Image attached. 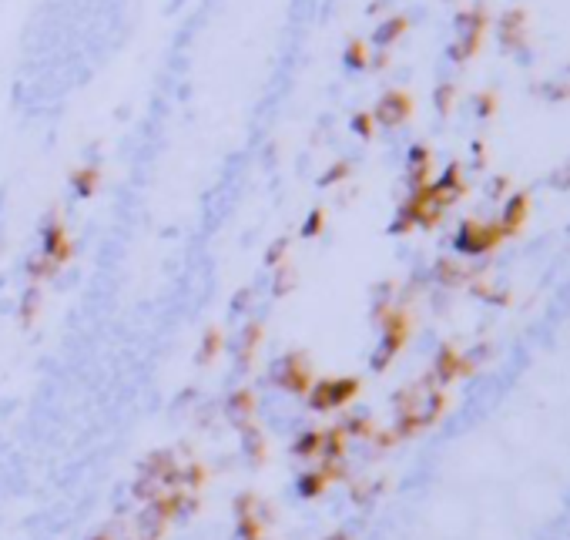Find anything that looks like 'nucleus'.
<instances>
[{
    "label": "nucleus",
    "instance_id": "b1692460",
    "mask_svg": "<svg viewBox=\"0 0 570 540\" xmlns=\"http://www.w3.org/2000/svg\"><path fill=\"white\" fill-rule=\"evenodd\" d=\"M433 279H436L440 285H450V289H453V285H463V282H467L469 272L460 269L453 258H440V262H436V269H433Z\"/></svg>",
    "mask_w": 570,
    "mask_h": 540
},
{
    "label": "nucleus",
    "instance_id": "ea45409f",
    "mask_svg": "<svg viewBox=\"0 0 570 540\" xmlns=\"http://www.w3.org/2000/svg\"><path fill=\"white\" fill-rule=\"evenodd\" d=\"M88 540H114V530H111V527H104V530H98V534H91Z\"/></svg>",
    "mask_w": 570,
    "mask_h": 540
},
{
    "label": "nucleus",
    "instance_id": "6ab92c4d",
    "mask_svg": "<svg viewBox=\"0 0 570 540\" xmlns=\"http://www.w3.org/2000/svg\"><path fill=\"white\" fill-rule=\"evenodd\" d=\"M222 349H225V333L218 326H208L202 333V343H198V366H212Z\"/></svg>",
    "mask_w": 570,
    "mask_h": 540
},
{
    "label": "nucleus",
    "instance_id": "c756f323",
    "mask_svg": "<svg viewBox=\"0 0 570 540\" xmlns=\"http://www.w3.org/2000/svg\"><path fill=\"white\" fill-rule=\"evenodd\" d=\"M258 493L255 490H241V493H235V500H232V514L235 517H249V514H255V507H258Z\"/></svg>",
    "mask_w": 570,
    "mask_h": 540
},
{
    "label": "nucleus",
    "instance_id": "9d476101",
    "mask_svg": "<svg viewBox=\"0 0 570 540\" xmlns=\"http://www.w3.org/2000/svg\"><path fill=\"white\" fill-rule=\"evenodd\" d=\"M430 376H433V383L440 386V389H443V386H450L453 379H460V376H463V352H460L453 343L440 346L436 360H433Z\"/></svg>",
    "mask_w": 570,
    "mask_h": 540
},
{
    "label": "nucleus",
    "instance_id": "f257e3e1",
    "mask_svg": "<svg viewBox=\"0 0 570 540\" xmlns=\"http://www.w3.org/2000/svg\"><path fill=\"white\" fill-rule=\"evenodd\" d=\"M409 312H406L403 306H393L386 316L380 319V346L372 349V360H369V366H372V373H386L389 366H393V360L399 356L406 349V343H409Z\"/></svg>",
    "mask_w": 570,
    "mask_h": 540
},
{
    "label": "nucleus",
    "instance_id": "a878e982",
    "mask_svg": "<svg viewBox=\"0 0 570 540\" xmlns=\"http://www.w3.org/2000/svg\"><path fill=\"white\" fill-rule=\"evenodd\" d=\"M342 433L349 440H369L372 433H376V426H372V416L369 413H355V416H346L342 420Z\"/></svg>",
    "mask_w": 570,
    "mask_h": 540
},
{
    "label": "nucleus",
    "instance_id": "6e6552de",
    "mask_svg": "<svg viewBox=\"0 0 570 540\" xmlns=\"http://www.w3.org/2000/svg\"><path fill=\"white\" fill-rule=\"evenodd\" d=\"M168 524L171 520L158 510V503H144L135 517V530L127 534V540H165Z\"/></svg>",
    "mask_w": 570,
    "mask_h": 540
},
{
    "label": "nucleus",
    "instance_id": "0eeeda50",
    "mask_svg": "<svg viewBox=\"0 0 570 540\" xmlns=\"http://www.w3.org/2000/svg\"><path fill=\"white\" fill-rule=\"evenodd\" d=\"M255 406H258L255 393L249 389V386H239V389H232V393L225 396V403H222V416H225L228 426L241 430L245 423H252L255 420Z\"/></svg>",
    "mask_w": 570,
    "mask_h": 540
},
{
    "label": "nucleus",
    "instance_id": "5701e85b",
    "mask_svg": "<svg viewBox=\"0 0 570 540\" xmlns=\"http://www.w3.org/2000/svg\"><path fill=\"white\" fill-rule=\"evenodd\" d=\"M165 493V483L161 480H154V476H135V483H131V497L138 503H152V500H158Z\"/></svg>",
    "mask_w": 570,
    "mask_h": 540
},
{
    "label": "nucleus",
    "instance_id": "c85d7f7f",
    "mask_svg": "<svg viewBox=\"0 0 570 540\" xmlns=\"http://www.w3.org/2000/svg\"><path fill=\"white\" fill-rule=\"evenodd\" d=\"M382 487H386L382 480H372V483H353V487H349V497H353L355 507H366L376 493H382Z\"/></svg>",
    "mask_w": 570,
    "mask_h": 540
},
{
    "label": "nucleus",
    "instance_id": "4c0bfd02",
    "mask_svg": "<svg viewBox=\"0 0 570 540\" xmlns=\"http://www.w3.org/2000/svg\"><path fill=\"white\" fill-rule=\"evenodd\" d=\"M249 302H252V289H239V292H235V299H232V309H235V312H241V309H249Z\"/></svg>",
    "mask_w": 570,
    "mask_h": 540
},
{
    "label": "nucleus",
    "instance_id": "f704fd0d",
    "mask_svg": "<svg viewBox=\"0 0 570 540\" xmlns=\"http://www.w3.org/2000/svg\"><path fill=\"white\" fill-rule=\"evenodd\" d=\"M255 517H258V524L262 527H272L275 524V517H279V510H275V503H268V500H258V507H255Z\"/></svg>",
    "mask_w": 570,
    "mask_h": 540
},
{
    "label": "nucleus",
    "instance_id": "412c9836",
    "mask_svg": "<svg viewBox=\"0 0 570 540\" xmlns=\"http://www.w3.org/2000/svg\"><path fill=\"white\" fill-rule=\"evenodd\" d=\"M295 289H299V272H295V265L282 262L279 272H275V279H272V296L285 299V296H292Z\"/></svg>",
    "mask_w": 570,
    "mask_h": 540
},
{
    "label": "nucleus",
    "instance_id": "393cba45",
    "mask_svg": "<svg viewBox=\"0 0 570 540\" xmlns=\"http://www.w3.org/2000/svg\"><path fill=\"white\" fill-rule=\"evenodd\" d=\"M57 272H61V265L51 262V258H44V255L27 262V279H30L34 285H44V282H51V279H57Z\"/></svg>",
    "mask_w": 570,
    "mask_h": 540
},
{
    "label": "nucleus",
    "instance_id": "f03ea898",
    "mask_svg": "<svg viewBox=\"0 0 570 540\" xmlns=\"http://www.w3.org/2000/svg\"><path fill=\"white\" fill-rule=\"evenodd\" d=\"M359 389H363V383L355 376H322L309 386V393L302 399L312 413H336L342 406H349L359 396Z\"/></svg>",
    "mask_w": 570,
    "mask_h": 540
},
{
    "label": "nucleus",
    "instance_id": "bb28decb",
    "mask_svg": "<svg viewBox=\"0 0 570 540\" xmlns=\"http://www.w3.org/2000/svg\"><path fill=\"white\" fill-rule=\"evenodd\" d=\"M406 27H409L406 17H389V21H382V24L376 27V44H380V47H389L393 40H399L406 34Z\"/></svg>",
    "mask_w": 570,
    "mask_h": 540
},
{
    "label": "nucleus",
    "instance_id": "2f4dec72",
    "mask_svg": "<svg viewBox=\"0 0 570 540\" xmlns=\"http://www.w3.org/2000/svg\"><path fill=\"white\" fill-rule=\"evenodd\" d=\"M289 239L282 235V239H275V242L268 245V252H266V265H272V269H279L282 262H285V255H289Z\"/></svg>",
    "mask_w": 570,
    "mask_h": 540
},
{
    "label": "nucleus",
    "instance_id": "e433bc0d",
    "mask_svg": "<svg viewBox=\"0 0 570 540\" xmlns=\"http://www.w3.org/2000/svg\"><path fill=\"white\" fill-rule=\"evenodd\" d=\"M450 104H453V88H440L436 91V108H440V115L450 111Z\"/></svg>",
    "mask_w": 570,
    "mask_h": 540
},
{
    "label": "nucleus",
    "instance_id": "dca6fc26",
    "mask_svg": "<svg viewBox=\"0 0 570 540\" xmlns=\"http://www.w3.org/2000/svg\"><path fill=\"white\" fill-rule=\"evenodd\" d=\"M349 450V437L342 433V426H329L322 430V450H319V463H342Z\"/></svg>",
    "mask_w": 570,
    "mask_h": 540
},
{
    "label": "nucleus",
    "instance_id": "cd10ccee",
    "mask_svg": "<svg viewBox=\"0 0 570 540\" xmlns=\"http://www.w3.org/2000/svg\"><path fill=\"white\" fill-rule=\"evenodd\" d=\"M262 537H266V527L258 524L255 514L235 517V534H232V540H262Z\"/></svg>",
    "mask_w": 570,
    "mask_h": 540
},
{
    "label": "nucleus",
    "instance_id": "473e14b6",
    "mask_svg": "<svg viewBox=\"0 0 570 540\" xmlns=\"http://www.w3.org/2000/svg\"><path fill=\"white\" fill-rule=\"evenodd\" d=\"M346 64L355 67V71L369 64V54H366V44H363V40H353V44L346 47Z\"/></svg>",
    "mask_w": 570,
    "mask_h": 540
},
{
    "label": "nucleus",
    "instance_id": "a211bd4d",
    "mask_svg": "<svg viewBox=\"0 0 570 540\" xmlns=\"http://www.w3.org/2000/svg\"><path fill=\"white\" fill-rule=\"evenodd\" d=\"M319 450H322V430H302L289 443V453L295 460H319Z\"/></svg>",
    "mask_w": 570,
    "mask_h": 540
},
{
    "label": "nucleus",
    "instance_id": "9b49d317",
    "mask_svg": "<svg viewBox=\"0 0 570 540\" xmlns=\"http://www.w3.org/2000/svg\"><path fill=\"white\" fill-rule=\"evenodd\" d=\"M409 111H413V101L406 98L403 91H389V94L380 98L376 111H372V121H380L386 128H396V125H403L406 117H409Z\"/></svg>",
    "mask_w": 570,
    "mask_h": 540
},
{
    "label": "nucleus",
    "instance_id": "7c9ffc66",
    "mask_svg": "<svg viewBox=\"0 0 570 540\" xmlns=\"http://www.w3.org/2000/svg\"><path fill=\"white\" fill-rule=\"evenodd\" d=\"M322 229H326V212H322V208H312V212L305 215L299 235H302V239H319V235H322Z\"/></svg>",
    "mask_w": 570,
    "mask_h": 540
},
{
    "label": "nucleus",
    "instance_id": "c9c22d12",
    "mask_svg": "<svg viewBox=\"0 0 570 540\" xmlns=\"http://www.w3.org/2000/svg\"><path fill=\"white\" fill-rule=\"evenodd\" d=\"M372 125H376L372 115H355L353 117V131L359 134V138H372Z\"/></svg>",
    "mask_w": 570,
    "mask_h": 540
},
{
    "label": "nucleus",
    "instance_id": "2eb2a0df",
    "mask_svg": "<svg viewBox=\"0 0 570 540\" xmlns=\"http://www.w3.org/2000/svg\"><path fill=\"white\" fill-rule=\"evenodd\" d=\"M329 476H326V470L322 466H316V470H302V473L295 476V493L302 497V500H319L326 490H329Z\"/></svg>",
    "mask_w": 570,
    "mask_h": 540
},
{
    "label": "nucleus",
    "instance_id": "f8f14e48",
    "mask_svg": "<svg viewBox=\"0 0 570 540\" xmlns=\"http://www.w3.org/2000/svg\"><path fill=\"white\" fill-rule=\"evenodd\" d=\"M239 437H241V453H245V460L252 463L255 470L258 466H266V460H268V440H266V433H262V426L255 423H245L239 430Z\"/></svg>",
    "mask_w": 570,
    "mask_h": 540
},
{
    "label": "nucleus",
    "instance_id": "1a4fd4ad",
    "mask_svg": "<svg viewBox=\"0 0 570 540\" xmlns=\"http://www.w3.org/2000/svg\"><path fill=\"white\" fill-rule=\"evenodd\" d=\"M456 27H460V40L453 44V61H467L469 54L480 47V34H483V13L473 11V13H460V21H456Z\"/></svg>",
    "mask_w": 570,
    "mask_h": 540
},
{
    "label": "nucleus",
    "instance_id": "72a5a7b5",
    "mask_svg": "<svg viewBox=\"0 0 570 540\" xmlns=\"http://www.w3.org/2000/svg\"><path fill=\"white\" fill-rule=\"evenodd\" d=\"M349 171H353V165H349V161H336V165H332L329 171H326V175L319 178V185H322V188H329V185H339L342 178H349Z\"/></svg>",
    "mask_w": 570,
    "mask_h": 540
},
{
    "label": "nucleus",
    "instance_id": "58836bf2",
    "mask_svg": "<svg viewBox=\"0 0 570 540\" xmlns=\"http://www.w3.org/2000/svg\"><path fill=\"white\" fill-rule=\"evenodd\" d=\"M322 540H353V534H349L346 527H339V530H332L329 537H322Z\"/></svg>",
    "mask_w": 570,
    "mask_h": 540
},
{
    "label": "nucleus",
    "instance_id": "423d86ee",
    "mask_svg": "<svg viewBox=\"0 0 570 540\" xmlns=\"http://www.w3.org/2000/svg\"><path fill=\"white\" fill-rule=\"evenodd\" d=\"M178 470H181V463H178L175 450H152L138 463V473L161 480L165 490H178Z\"/></svg>",
    "mask_w": 570,
    "mask_h": 540
},
{
    "label": "nucleus",
    "instance_id": "7ed1b4c3",
    "mask_svg": "<svg viewBox=\"0 0 570 540\" xmlns=\"http://www.w3.org/2000/svg\"><path fill=\"white\" fill-rule=\"evenodd\" d=\"M268 379H272V386H279L282 393H289V396H305L309 386L316 383L309 352L292 349V352L279 356V360L272 362V369H268Z\"/></svg>",
    "mask_w": 570,
    "mask_h": 540
},
{
    "label": "nucleus",
    "instance_id": "4468645a",
    "mask_svg": "<svg viewBox=\"0 0 570 540\" xmlns=\"http://www.w3.org/2000/svg\"><path fill=\"white\" fill-rule=\"evenodd\" d=\"M262 339H266V326L262 322H249L245 329H241V335H239V346H235V362L239 366H252V360H255V349L262 346Z\"/></svg>",
    "mask_w": 570,
    "mask_h": 540
},
{
    "label": "nucleus",
    "instance_id": "f3484780",
    "mask_svg": "<svg viewBox=\"0 0 570 540\" xmlns=\"http://www.w3.org/2000/svg\"><path fill=\"white\" fill-rule=\"evenodd\" d=\"M40 302H44V292H40V285L30 282L24 292H21V306H17V326H21V329H30V326L38 322Z\"/></svg>",
    "mask_w": 570,
    "mask_h": 540
},
{
    "label": "nucleus",
    "instance_id": "20e7f679",
    "mask_svg": "<svg viewBox=\"0 0 570 540\" xmlns=\"http://www.w3.org/2000/svg\"><path fill=\"white\" fill-rule=\"evenodd\" d=\"M503 239H507V235H503V229H500L496 222H463L460 231H456V239H453V248L460 252V255H486V252H494Z\"/></svg>",
    "mask_w": 570,
    "mask_h": 540
},
{
    "label": "nucleus",
    "instance_id": "ddd939ff",
    "mask_svg": "<svg viewBox=\"0 0 570 540\" xmlns=\"http://www.w3.org/2000/svg\"><path fill=\"white\" fill-rule=\"evenodd\" d=\"M527 212H530V195H513L507 205H503V212H500V219H496V225L503 229V235H517L523 225H527Z\"/></svg>",
    "mask_w": 570,
    "mask_h": 540
},
{
    "label": "nucleus",
    "instance_id": "aec40b11",
    "mask_svg": "<svg viewBox=\"0 0 570 540\" xmlns=\"http://www.w3.org/2000/svg\"><path fill=\"white\" fill-rule=\"evenodd\" d=\"M208 483V470H205L202 463H181V470H178V490H188V493H198V490Z\"/></svg>",
    "mask_w": 570,
    "mask_h": 540
},
{
    "label": "nucleus",
    "instance_id": "39448f33",
    "mask_svg": "<svg viewBox=\"0 0 570 540\" xmlns=\"http://www.w3.org/2000/svg\"><path fill=\"white\" fill-rule=\"evenodd\" d=\"M40 255L57 262L61 269L74 258V242H71V235H67L61 219H47V225L40 231Z\"/></svg>",
    "mask_w": 570,
    "mask_h": 540
},
{
    "label": "nucleus",
    "instance_id": "4be33fe9",
    "mask_svg": "<svg viewBox=\"0 0 570 540\" xmlns=\"http://www.w3.org/2000/svg\"><path fill=\"white\" fill-rule=\"evenodd\" d=\"M98 181H101V171L98 168H77L71 175V188H74L77 198H91L98 192Z\"/></svg>",
    "mask_w": 570,
    "mask_h": 540
}]
</instances>
